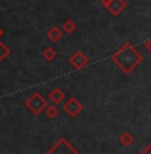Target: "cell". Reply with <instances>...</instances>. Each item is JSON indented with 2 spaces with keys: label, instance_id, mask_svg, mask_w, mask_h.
Here are the masks:
<instances>
[{
  "label": "cell",
  "instance_id": "1",
  "mask_svg": "<svg viewBox=\"0 0 151 154\" xmlns=\"http://www.w3.org/2000/svg\"><path fill=\"white\" fill-rule=\"evenodd\" d=\"M111 60L114 62V64L118 69H120L124 74L128 75L143 62V55L131 43L127 42L122 44L111 55Z\"/></svg>",
  "mask_w": 151,
  "mask_h": 154
},
{
  "label": "cell",
  "instance_id": "2",
  "mask_svg": "<svg viewBox=\"0 0 151 154\" xmlns=\"http://www.w3.org/2000/svg\"><path fill=\"white\" fill-rule=\"evenodd\" d=\"M47 106H48L47 99L44 98L40 93H36V91L32 93L31 95L28 97V99L26 100V107L34 115H40L41 112L46 110Z\"/></svg>",
  "mask_w": 151,
  "mask_h": 154
},
{
  "label": "cell",
  "instance_id": "3",
  "mask_svg": "<svg viewBox=\"0 0 151 154\" xmlns=\"http://www.w3.org/2000/svg\"><path fill=\"white\" fill-rule=\"evenodd\" d=\"M46 154H80L66 138H60Z\"/></svg>",
  "mask_w": 151,
  "mask_h": 154
},
{
  "label": "cell",
  "instance_id": "4",
  "mask_svg": "<svg viewBox=\"0 0 151 154\" xmlns=\"http://www.w3.org/2000/svg\"><path fill=\"white\" fill-rule=\"evenodd\" d=\"M63 110L66 114H68L71 118H75L83 111V103L78 98H75V97H70V98L67 99V102L64 103Z\"/></svg>",
  "mask_w": 151,
  "mask_h": 154
},
{
  "label": "cell",
  "instance_id": "5",
  "mask_svg": "<svg viewBox=\"0 0 151 154\" xmlns=\"http://www.w3.org/2000/svg\"><path fill=\"white\" fill-rule=\"evenodd\" d=\"M68 63L74 67L75 70H83L86 66L88 64V58L80 50H78L76 52H74L72 55L70 56Z\"/></svg>",
  "mask_w": 151,
  "mask_h": 154
},
{
  "label": "cell",
  "instance_id": "6",
  "mask_svg": "<svg viewBox=\"0 0 151 154\" xmlns=\"http://www.w3.org/2000/svg\"><path fill=\"white\" fill-rule=\"evenodd\" d=\"M104 8L111 15H114V16H119V15L127 8V3L124 2V0H111Z\"/></svg>",
  "mask_w": 151,
  "mask_h": 154
},
{
  "label": "cell",
  "instance_id": "7",
  "mask_svg": "<svg viewBox=\"0 0 151 154\" xmlns=\"http://www.w3.org/2000/svg\"><path fill=\"white\" fill-rule=\"evenodd\" d=\"M46 35H47V38H48V40L50 42H52V43H58L59 40L62 39V36H63V31H62L60 28H58V27H51V28H48V31L46 32Z\"/></svg>",
  "mask_w": 151,
  "mask_h": 154
},
{
  "label": "cell",
  "instance_id": "8",
  "mask_svg": "<svg viewBox=\"0 0 151 154\" xmlns=\"http://www.w3.org/2000/svg\"><path fill=\"white\" fill-rule=\"evenodd\" d=\"M64 93L60 90L59 87H55L54 90H51L50 91V94H48V99L51 100L54 105H59V103H62L63 102V99H64Z\"/></svg>",
  "mask_w": 151,
  "mask_h": 154
},
{
  "label": "cell",
  "instance_id": "9",
  "mask_svg": "<svg viewBox=\"0 0 151 154\" xmlns=\"http://www.w3.org/2000/svg\"><path fill=\"white\" fill-rule=\"evenodd\" d=\"M134 142H135V137L130 131H124L123 134L119 137V143L122 145V146H124V147L131 146Z\"/></svg>",
  "mask_w": 151,
  "mask_h": 154
},
{
  "label": "cell",
  "instance_id": "10",
  "mask_svg": "<svg viewBox=\"0 0 151 154\" xmlns=\"http://www.w3.org/2000/svg\"><path fill=\"white\" fill-rule=\"evenodd\" d=\"M76 23L74 22V20H71V19H67L66 22L62 24V31L64 32V34H67V35H71V34H74V32L76 31Z\"/></svg>",
  "mask_w": 151,
  "mask_h": 154
},
{
  "label": "cell",
  "instance_id": "11",
  "mask_svg": "<svg viewBox=\"0 0 151 154\" xmlns=\"http://www.w3.org/2000/svg\"><path fill=\"white\" fill-rule=\"evenodd\" d=\"M41 56H43V59H46L47 62H52L56 56H58V52H56V50L54 47H46V48L43 50V52H41Z\"/></svg>",
  "mask_w": 151,
  "mask_h": 154
},
{
  "label": "cell",
  "instance_id": "12",
  "mask_svg": "<svg viewBox=\"0 0 151 154\" xmlns=\"http://www.w3.org/2000/svg\"><path fill=\"white\" fill-rule=\"evenodd\" d=\"M44 112H46V115L50 118V119H55L56 117H59V109L56 107V106L52 103V105H48L46 107V110H44Z\"/></svg>",
  "mask_w": 151,
  "mask_h": 154
},
{
  "label": "cell",
  "instance_id": "13",
  "mask_svg": "<svg viewBox=\"0 0 151 154\" xmlns=\"http://www.w3.org/2000/svg\"><path fill=\"white\" fill-rule=\"evenodd\" d=\"M11 54V50L10 47L7 46L4 42H0V62L5 60L8 58V55Z\"/></svg>",
  "mask_w": 151,
  "mask_h": 154
},
{
  "label": "cell",
  "instance_id": "14",
  "mask_svg": "<svg viewBox=\"0 0 151 154\" xmlns=\"http://www.w3.org/2000/svg\"><path fill=\"white\" fill-rule=\"evenodd\" d=\"M144 48H146L147 51H149L150 54H151V38H150V39H147L146 42H144Z\"/></svg>",
  "mask_w": 151,
  "mask_h": 154
},
{
  "label": "cell",
  "instance_id": "15",
  "mask_svg": "<svg viewBox=\"0 0 151 154\" xmlns=\"http://www.w3.org/2000/svg\"><path fill=\"white\" fill-rule=\"evenodd\" d=\"M140 154H151V145H149V146H146V149L142 150Z\"/></svg>",
  "mask_w": 151,
  "mask_h": 154
},
{
  "label": "cell",
  "instance_id": "16",
  "mask_svg": "<svg viewBox=\"0 0 151 154\" xmlns=\"http://www.w3.org/2000/svg\"><path fill=\"white\" fill-rule=\"evenodd\" d=\"M99 2H100V3H102V4H103V7H106V5H107L108 3L111 2V0H99Z\"/></svg>",
  "mask_w": 151,
  "mask_h": 154
},
{
  "label": "cell",
  "instance_id": "17",
  "mask_svg": "<svg viewBox=\"0 0 151 154\" xmlns=\"http://www.w3.org/2000/svg\"><path fill=\"white\" fill-rule=\"evenodd\" d=\"M2 35H3V31H2V28H0V38H2Z\"/></svg>",
  "mask_w": 151,
  "mask_h": 154
}]
</instances>
